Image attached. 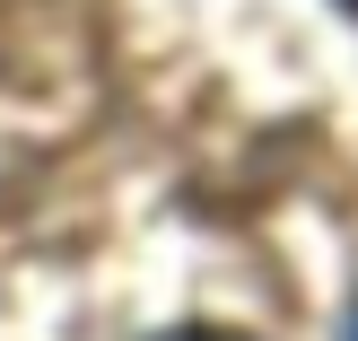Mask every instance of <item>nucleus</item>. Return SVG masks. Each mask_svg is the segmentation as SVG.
<instances>
[{"label": "nucleus", "mask_w": 358, "mask_h": 341, "mask_svg": "<svg viewBox=\"0 0 358 341\" xmlns=\"http://www.w3.org/2000/svg\"><path fill=\"white\" fill-rule=\"evenodd\" d=\"M157 341H245V333H157Z\"/></svg>", "instance_id": "1"}, {"label": "nucleus", "mask_w": 358, "mask_h": 341, "mask_svg": "<svg viewBox=\"0 0 358 341\" xmlns=\"http://www.w3.org/2000/svg\"><path fill=\"white\" fill-rule=\"evenodd\" d=\"M341 9H350V18H358V0H341Z\"/></svg>", "instance_id": "2"}, {"label": "nucleus", "mask_w": 358, "mask_h": 341, "mask_svg": "<svg viewBox=\"0 0 358 341\" xmlns=\"http://www.w3.org/2000/svg\"><path fill=\"white\" fill-rule=\"evenodd\" d=\"M350 341H358V324H350Z\"/></svg>", "instance_id": "3"}]
</instances>
